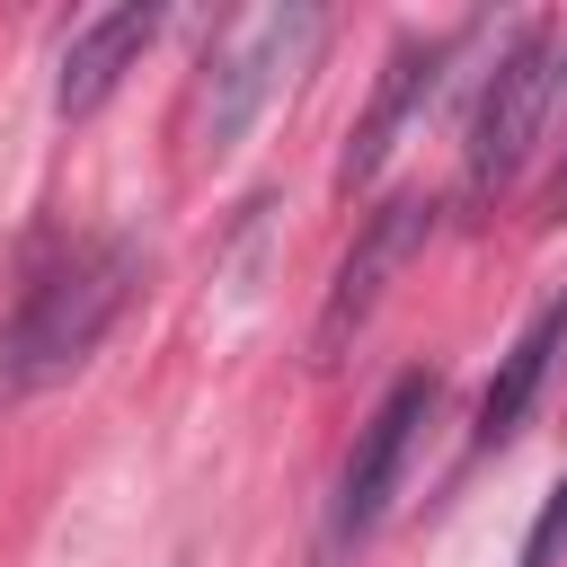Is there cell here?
Segmentation results:
<instances>
[{"instance_id": "obj_1", "label": "cell", "mask_w": 567, "mask_h": 567, "mask_svg": "<svg viewBox=\"0 0 567 567\" xmlns=\"http://www.w3.org/2000/svg\"><path fill=\"white\" fill-rule=\"evenodd\" d=\"M133 292H142V248H133V239H115V230H106V239H71V248L18 292V310L0 319V408L71 381V372L106 346V328L124 319Z\"/></svg>"}, {"instance_id": "obj_2", "label": "cell", "mask_w": 567, "mask_h": 567, "mask_svg": "<svg viewBox=\"0 0 567 567\" xmlns=\"http://www.w3.org/2000/svg\"><path fill=\"white\" fill-rule=\"evenodd\" d=\"M319 35H328V9H310V0H257V9H230V18L213 27L204 62H195V89H186V142L221 159V151L266 115V97L319 53Z\"/></svg>"}, {"instance_id": "obj_3", "label": "cell", "mask_w": 567, "mask_h": 567, "mask_svg": "<svg viewBox=\"0 0 567 567\" xmlns=\"http://www.w3.org/2000/svg\"><path fill=\"white\" fill-rule=\"evenodd\" d=\"M558 89H567V53H558V27L549 18H523L496 53V71L478 80V106H470V133H461V195H496L549 133L558 115Z\"/></svg>"}, {"instance_id": "obj_4", "label": "cell", "mask_w": 567, "mask_h": 567, "mask_svg": "<svg viewBox=\"0 0 567 567\" xmlns=\"http://www.w3.org/2000/svg\"><path fill=\"white\" fill-rule=\"evenodd\" d=\"M425 416H434V372H399L381 390V408L354 425V452H346L337 496L319 514V567H354V549L381 532V514L399 496V470H408V443H416Z\"/></svg>"}, {"instance_id": "obj_5", "label": "cell", "mask_w": 567, "mask_h": 567, "mask_svg": "<svg viewBox=\"0 0 567 567\" xmlns=\"http://www.w3.org/2000/svg\"><path fill=\"white\" fill-rule=\"evenodd\" d=\"M425 230H434V195H416V186H399L390 204L363 213V230H354V248L337 257V284H328V301H319V319H310V363H337V354L354 346V328L381 310L390 275L416 257Z\"/></svg>"}, {"instance_id": "obj_6", "label": "cell", "mask_w": 567, "mask_h": 567, "mask_svg": "<svg viewBox=\"0 0 567 567\" xmlns=\"http://www.w3.org/2000/svg\"><path fill=\"white\" fill-rule=\"evenodd\" d=\"M452 53H461V27H443V35H399V44H390L381 89H372V106L354 115V133H346V151H337V186H363V177L390 159V142H399L408 115L434 97V80H443Z\"/></svg>"}, {"instance_id": "obj_7", "label": "cell", "mask_w": 567, "mask_h": 567, "mask_svg": "<svg viewBox=\"0 0 567 567\" xmlns=\"http://www.w3.org/2000/svg\"><path fill=\"white\" fill-rule=\"evenodd\" d=\"M151 35H159V9H151V0H124V9L80 18L71 44H62V71H53V106H62V115H89V106L142 62Z\"/></svg>"}, {"instance_id": "obj_8", "label": "cell", "mask_w": 567, "mask_h": 567, "mask_svg": "<svg viewBox=\"0 0 567 567\" xmlns=\"http://www.w3.org/2000/svg\"><path fill=\"white\" fill-rule=\"evenodd\" d=\"M558 346H567V292L558 301H540V319L505 346V363H496V381L478 390V452H496V443H514L523 434V408L540 399V381H549V363H558Z\"/></svg>"}, {"instance_id": "obj_9", "label": "cell", "mask_w": 567, "mask_h": 567, "mask_svg": "<svg viewBox=\"0 0 567 567\" xmlns=\"http://www.w3.org/2000/svg\"><path fill=\"white\" fill-rule=\"evenodd\" d=\"M558 549H567V478L540 496V514H532V532H523V558H514V567H558Z\"/></svg>"}, {"instance_id": "obj_10", "label": "cell", "mask_w": 567, "mask_h": 567, "mask_svg": "<svg viewBox=\"0 0 567 567\" xmlns=\"http://www.w3.org/2000/svg\"><path fill=\"white\" fill-rule=\"evenodd\" d=\"M567 97V89H558ZM540 213H567V142H558V168H549V186H540Z\"/></svg>"}]
</instances>
